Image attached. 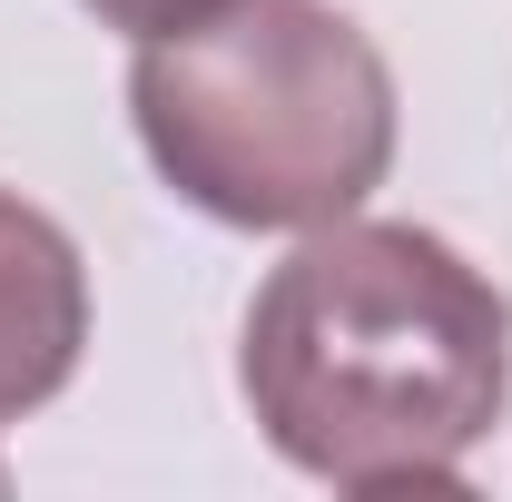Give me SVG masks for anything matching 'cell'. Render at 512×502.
<instances>
[{
  "mask_svg": "<svg viewBox=\"0 0 512 502\" xmlns=\"http://www.w3.org/2000/svg\"><path fill=\"white\" fill-rule=\"evenodd\" d=\"M237 394L306 483L453 502L512 414V296L453 237L355 207L306 227L247 296Z\"/></svg>",
  "mask_w": 512,
  "mask_h": 502,
  "instance_id": "cell-1",
  "label": "cell"
},
{
  "mask_svg": "<svg viewBox=\"0 0 512 502\" xmlns=\"http://www.w3.org/2000/svg\"><path fill=\"white\" fill-rule=\"evenodd\" d=\"M128 128L168 197L247 237H306L355 217L394 168V69L335 0H227L138 40Z\"/></svg>",
  "mask_w": 512,
  "mask_h": 502,
  "instance_id": "cell-2",
  "label": "cell"
},
{
  "mask_svg": "<svg viewBox=\"0 0 512 502\" xmlns=\"http://www.w3.org/2000/svg\"><path fill=\"white\" fill-rule=\"evenodd\" d=\"M89 355V256L50 207L0 188V434L60 404Z\"/></svg>",
  "mask_w": 512,
  "mask_h": 502,
  "instance_id": "cell-3",
  "label": "cell"
},
{
  "mask_svg": "<svg viewBox=\"0 0 512 502\" xmlns=\"http://www.w3.org/2000/svg\"><path fill=\"white\" fill-rule=\"evenodd\" d=\"M99 30H128V40H158V30H188L207 10H227V0H79Z\"/></svg>",
  "mask_w": 512,
  "mask_h": 502,
  "instance_id": "cell-4",
  "label": "cell"
}]
</instances>
